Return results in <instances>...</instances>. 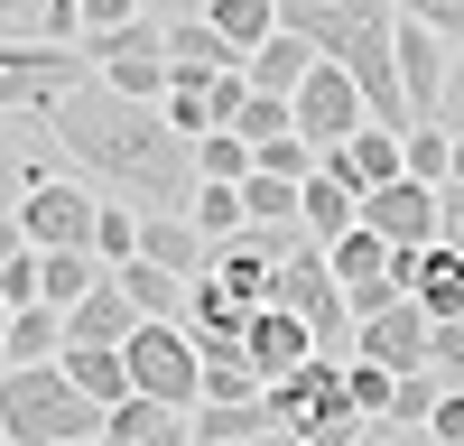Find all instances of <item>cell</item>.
Returning <instances> with one entry per match:
<instances>
[{
    "label": "cell",
    "mask_w": 464,
    "mask_h": 446,
    "mask_svg": "<svg viewBox=\"0 0 464 446\" xmlns=\"http://www.w3.org/2000/svg\"><path fill=\"white\" fill-rule=\"evenodd\" d=\"M47 140L84 186H111L149 214H186V196H196V140L168 121V102H130L102 74L47 102Z\"/></svg>",
    "instance_id": "cell-1"
},
{
    "label": "cell",
    "mask_w": 464,
    "mask_h": 446,
    "mask_svg": "<svg viewBox=\"0 0 464 446\" xmlns=\"http://www.w3.org/2000/svg\"><path fill=\"white\" fill-rule=\"evenodd\" d=\"M279 28H297L325 65H343L372 102V121L409 131V93H400V0H279Z\"/></svg>",
    "instance_id": "cell-2"
},
{
    "label": "cell",
    "mask_w": 464,
    "mask_h": 446,
    "mask_svg": "<svg viewBox=\"0 0 464 446\" xmlns=\"http://www.w3.org/2000/svg\"><path fill=\"white\" fill-rule=\"evenodd\" d=\"M111 409L65 382V363H10L0 372V437L10 446H65V437H102Z\"/></svg>",
    "instance_id": "cell-3"
},
{
    "label": "cell",
    "mask_w": 464,
    "mask_h": 446,
    "mask_svg": "<svg viewBox=\"0 0 464 446\" xmlns=\"http://www.w3.org/2000/svg\"><path fill=\"white\" fill-rule=\"evenodd\" d=\"M121 363H130V391L159 400V409H196L205 400V344L186 325H168V316H149L130 344H121Z\"/></svg>",
    "instance_id": "cell-4"
},
{
    "label": "cell",
    "mask_w": 464,
    "mask_h": 446,
    "mask_svg": "<svg viewBox=\"0 0 464 446\" xmlns=\"http://www.w3.org/2000/svg\"><path fill=\"white\" fill-rule=\"evenodd\" d=\"M93 84V56L84 47H56V37H0V112H37L47 121V102Z\"/></svg>",
    "instance_id": "cell-5"
},
{
    "label": "cell",
    "mask_w": 464,
    "mask_h": 446,
    "mask_svg": "<svg viewBox=\"0 0 464 446\" xmlns=\"http://www.w3.org/2000/svg\"><path fill=\"white\" fill-rule=\"evenodd\" d=\"M93 214H102V186H84L74 168H56V177H37L28 196H19V233H28V251H93Z\"/></svg>",
    "instance_id": "cell-6"
},
{
    "label": "cell",
    "mask_w": 464,
    "mask_h": 446,
    "mask_svg": "<svg viewBox=\"0 0 464 446\" xmlns=\"http://www.w3.org/2000/svg\"><path fill=\"white\" fill-rule=\"evenodd\" d=\"M343 372H353V363H306V372H288V382H269V428H279V437L353 428L362 409L343 400Z\"/></svg>",
    "instance_id": "cell-7"
},
{
    "label": "cell",
    "mask_w": 464,
    "mask_h": 446,
    "mask_svg": "<svg viewBox=\"0 0 464 446\" xmlns=\"http://www.w3.org/2000/svg\"><path fill=\"white\" fill-rule=\"evenodd\" d=\"M288 112H297V140L316 149V159H325V149H343V140H353V131L372 121L362 84H353L343 65H325V56H316V74H306V84L288 93Z\"/></svg>",
    "instance_id": "cell-8"
},
{
    "label": "cell",
    "mask_w": 464,
    "mask_h": 446,
    "mask_svg": "<svg viewBox=\"0 0 464 446\" xmlns=\"http://www.w3.org/2000/svg\"><path fill=\"white\" fill-rule=\"evenodd\" d=\"M362 233H381L391 251H428L437 242V186H418V177L372 186V196H362Z\"/></svg>",
    "instance_id": "cell-9"
},
{
    "label": "cell",
    "mask_w": 464,
    "mask_h": 446,
    "mask_svg": "<svg viewBox=\"0 0 464 446\" xmlns=\"http://www.w3.org/2000/svg\"><path fill=\"white\" fill-rule=\"evenodd\" d=\"M428 334H437V316L418 307V297H391L381 316H362V354H353V363H381V372H428Z\"/></svg>",
    "instance_id": "cell-10"
},
{
    "label": "cell",
    "mask_w": 464,
    "mask_h": 446,
    "mask_svg": "<svg viewBox=\"0 0 464 446\" xmlns=\"http://www.w3.org/2000/svg\"><path fill=\"white\" fill-rule=\"evenodd\" d=\"M391 279L418 297V307H428L437 325L446 316H464V251L455 242H428V251H391Z\"/></svg>",
    "instance_id": "cell-11"
},
{
    "label": "cell",
    "mask_w": 464,
    "mask_h": 446,
    "mask_svg": "<svg viewBox=\"0 0 464 446\" xmlns=\"http://www.w3.org/2000/svg\"><path fill=\"white\" fill-rule=\"evenodd\" d=\"M242 363L260 372V382H288V372H306V363H316V334H306L288 307H260V316L242 325Z\"/></svg>",
    "instance_id": "cell-12"
},
{
    "label": "cell",
    "mask_w": 464,
    "mask_h": 446,
    "mask_svg": "<svg viewBox=\"0 0 464 446\" xmlns=\"http://www.w3.org/2000/svg\"><path fill=\"white\" fill-rule=\"evenodd\" d=\"M56 168H65V159H56V140H47V121H37V112L0 131V223H10L19 196H28L37 177H56Z\"/></svg>",
    "instance_id": "cell-13"
},
{
    "label": "cell",
    "mask_w": 464,
    "mask_h": 446,
    "mask_svg": "<svg viewBox=\"0 0 464 446\" xmlns=\"http://www.w3.org/2000/svg\"><path fill=\"white\" fill-rule=\"evenodd\" d=\"M325 168L353 186V196H372V186H391V177H409V159H400V131L391 121H362L343 149H325Z\"/></svg>",
    "instance_id": "cell-14"
},
{
    "label": "cell",
    "mask_w": 464,
    "mask_h": 446,
    "mask_svg": "<svg viewBox=\"0 0 464 446\" xmlns=\"http://www.w3.org/2000/svg\"><path fill=\"white\" fill-rule=\"evenodd\" d=\"M260 307H242V297H232L214 270L196 279V288H186V334H196V344L205 354H232V344H242V325H251Z\"/></svg>",
    "instance_id": "cell-15"
},
{
    "label": "cell",
    "mask_w": 464,
    "mask_h": 446,
    "mask_svg": "<svg viewBox=\"0 0 464 446\" xmlns=\"http://www.w3.org/2000/svg\"><path fill=\"white\" fill-rule=\"evenodd\" d=\"M140 325H149V316L121 297V279H102L93 297H74V307H65V344H130Z\"/></svg>",
    "instance_id": "cell-16"
},
{
    "label": "cell",
    "mask_w": 464,
    "mask_h": 446,
    "mask_svg": "<svg viewBox=\"0 0 464 446\" xmlns=\"http://www.w3.org/2000/svg\"><path fill=\"white\" fill-rule=\"evenodd\" d=\"M140 260H159V270H177V279H205L214 242H205L186 214H140Z\"/></svg>",
    "instance_id": "cell-17"
},
{
    "label": "cell",
    "mask_w": 464,
    "mask_h": 446,
    "mask_svg": "<svg viewBox=\"0 0 464 446\" xmlns=\"http://www.w3.org/2000/svg\"><path fill=\"white\" fill-rule=\"evenodd\" d=\"M102 446H196V437H186V409H159V400L130 391V400L102 419Z\"/></svg>",
    "instance_id": "cell-18"
},
{
    "label": "cell",
    "mask_w": 464,
    "mask_h": 446,
    "mask_svg": "<svg viewBox=\"0 0 464 446\" xmlns=\"http://www.w3.org/2000/svg\"><path fill=\"white\" fill-rule=\"evenodd\" d=\"M186 437H196V446H242V437H269V391H260V400H196V409H186Z\"/></svg>",
    "instance_id": "cell-19"
},
{
    "label": "cell",
    "mask_w": 464,
    "mask_h": 446,
    "mask_svg": "<svg viewBox=\"0 0 464 446\" xmlns=\"http://www.w3.org/2000/svg\"><path fill=\"white\" fill-rule=\"evenodd\" d=\"M168 65H177V74H232V65H242V47H232V37L196 10V19H168Z\"/></svg>",
    "instance_id": "cell-20"
},
{
    "label": "cell",
    "mask_w": 464,
    "mask_h": 446,
    "mask_svg": "<svg viewBox=\"0 0 464 446\" xmlns=\"http://www.w3.org/2000/svg\"><path fill=\"white\" fill-rule=\"evenodd\" d=\"M297 223H306L316 242H334V233H353V223H362V196H353L334 168H316V177L297 186Z\"/></svg>",
    "instance_id": "cell-21"
},
{
    "label": "cell",
    "mask_w": 464,
    "mask_h": 446,
    "mask_svg": "<svg viewBox=\"0 0 464 446\" xmlns=\"http://www.w3.org/2000/svg\"><path fill=\"white\" fill-rule=\"evenodd\" d=\"M242 74H251L260 93H297L306 74H316V47H306L297 28H279V37H260V47L242 56Z\"/></svg>",
    "instance_id": "cell-22"
},
{
    "label": "cell",
    "mask_w": 464,
    "mask_h": 446,
    "mask_svg": "<svg viewBox=\"0 0 464 446\" xmlns=\"http://www.w3.org/2000/svg\"><path fill=\"white\" fill-rule=\"evenodd\" d=\"M56 363H65V382L84 391V400H102V409L130 400V363H121V344H65Z\"/></svg>",
    "instance_id": "cell-23"
},
{
    "label": "cell",
    "mask_w": 464,
    "mask_h": 446,
    "mask_svg": "<svg viewBox=\"0 0 464 446\" xmlns=\"http://www.w3.org/2000/svg\"><path fill=\"white\" fill-rule=\"evenodd\" d=\"M111 279H121V297H130L140 316H168V325H186V288H196V279L159 270V260H121V270H111Z\"/></svg>",
    "instance_id": "cell-24"
},
{
    "label": "cell",
    "mask_w": 464,
    "mask_h": 446,
    "mask_svg": "<svg viewBox=\"0 0 464 446\" xmlns=\"http://www.w3.org/2000/svg\"><path fill=\"white\" fill-rule=\"evenodd\" d=\"M111 270L93 251H37V297H47V307H74V297H93Z\"/></svg>",
    "instance_id": "cell-25"
},
{
    "label": "cell",
    "mask_w": 464,
    "mask_h": 446,
    "mask_svg": "<svg viewBox=\"0 0 464 446\" xmlns=\"http://www.w3.org/2000/svg\"><path fill=\"white\" fill-rule=\"evenodd\" d=\"M56 354H65V307L37 297V307L10 316V354H0V372H10V363H56Z\"/></svg>",
    "instance_id": "cell-26"
},
{
    "label": "cell",
    "mask_w": 464,
    "mask_h": 446,
    "mask_svg": "<svg viewBox=\"0 0 464 446\" xmlns=\"http://www.w3.org/2000/svg\"><path fill=\"white\" fill-rule=\"evenodd\" d=\"M325 270H334V288L391 279V242H381V233H362V223H353V233H334V242H325Z\"/></svg>",
    "instance_id": "cell-27"
},
{
    "label": "cell",
    "mask_w": 464,
    "mask_h": 446,
    "mask_svg": "<svg viewBox=\"0 0 464 446\" xmlns=\"http://www.w3.org/2000/svg\"><path fill=\"white\" fill-rule=\"evenodd\" d=\"M400 159H409L418 186H455V131L446 121H409L400 131Z\"/></svg>",
    "instance_id": "cell-28"
},
{
    "label": "cell",
    "mask_w": 464,
    "mask_h": 446,
    "mask_svg": "<svg viewBox=\"0 0 464 446\" xmlns=\"http://www.w3.org/2000/svg\"><path fill=\"white\" fill-rule=\"evenodd\" d=\"M260 159H251V140L242 131H205L196 140V186H242Z\"/></svg>",
    "instance_id": "cell-29"
},
{
    "label": "cell",
    "mask_w": 464,
    "mask_h": 446,
    "mask_svg": "<svg viewBox=\"0 0 464 446\" xmlns=\"http://www.w3.org/2000/svg\"><path fill=\"white\" fill-rule=\"evenodd\" d=\"M205 19H214V28L232 37V47L251 56L260 37H279V0H205Z\"/></svg>",
    "instance_id": "cell-30"
},
{
    "label": "cell",
    "mask_w": 464,
    "mask_h": 446,
    "mask_svg": "<svg viewBox=\"0 0 464 446\" xmlns=\"http://www.w3.org/2000/svg\"><path fill=\"white\" fill-rule=\"evenodd\" d=\"M186 223H196L205 242H232V233H251V223H242V186H196V196H186Z\"/></svg>",
    "instance_id": "cell-31"
},
{
    "label": "cell",
    "mask_w": 464,
    "mask_h": 446,
    "mask_svg": "<svg viewBox=\"0 0 464 446\" xmlns=\"http://www.w3.org/2000/svg\"><path fill=\"white\" fill-rule=\"evenodd\" d=\"M93 260H102V270L140 260V214H130L121 196H102V214H93Z\"/></svg>",
    "instance_id": "cell-32"
},
{
    "label": "cell",
    "mask_w": 464,
    "mask_h": 446,
    "mask_svg": "<svg viewBox=\"0 0 464 446\" xmlns=\"http://www.w3.org/2000/svg\"><path fill=\"white\" fill-rule=\"evenodd\" d=\"M242 223H297V186L288 177H242Z\"/></svg>",
    "instance_id": "cell-33"
},
{
    "label": "cell",
    "mask_w": 464,
    "mask_h": 446,
    "mask_svg": "<svg viewBox=\"0 0 464 446\" xmlns=\"http://www.w3.org/2000/svg\"><path fill=\"white\" fill-rule=\"evenodd\" d=\"M232 131L260 149V140H288V131H297V112H288V93H260V84H251V102H242V121H232Z\"/></svg>",
    "instance_id": "cell-34"
},
{
    "label": "cell",
    "mask_w": 464,
    "mask_h": 446,
    "mask_svg": "<svg viewBox=\"0 0 464 446\" xmlns=\"http://www.w3.org/2000/svg\"><path fill=\"white\" fill-rule=\"evenodd\" d=\"M260 391H269V382L242 363V344H232V354H205V400H260Z\"/></svg>",
    "instance_id": "cell-35"
},
{
    "label": "cell",
    "mask_w": 464,
    "mask_h": 446,
    "mask_svg": "<svg viewBox=\"0 0 464 446\" xmlns=\"http://www.w3.org/2000/svg\"><path fill=\"white\" fill-rule=\"evenodd\" d=\"M343 400H353L362 419H391V400H400V372H381V363H353V372H343Z\"/></svg>",
    "instance_id": "cell-36"
},
{
    "label": "cell",
    "mask_w": 464,
    "mask_h": 446,
    "mask_svg": "<svg viewBox=\"0 0 464 446\" xmlns=\"http://www.w3.org/2000/svg\"><path fill=\"white\" fill-rule=\"evenodd\" d=\"M446 400V382H437V372H400V400H391V419L400 428H428V409Z\"/></svg>",
    "instance_id": "cell-37"
},
{
    "label": "cell",
    "mask_w": 464,
    "mask_h": 446,
    "mask_svg": "<svg viewBox=\"0 0 464 446\" xmlns=\"http://www.w3.org/2000/svg\"><path fill=\"white\" fill-rule=\"evenodd\" d=\"M428 372H437L446 391H464V316H446V325L428 334Z\"/></svg>",
    "instance_id": "cell-38"
},
{
    "label": "cell",
    "mask_w": 464,
    "mask_h": 446,
    "mask_svg": "<svg viewBox=\"0 0 464 446\" xmlns=\"http://www.w3.org/2000/svg\"><path fill=\"white\" fill-rule=\"evenodd\" d=\"M242 102H251V74H242V65H232V74H205V112H214V131L242 121Z\"/></svg>",
    "instance_id": "cell-39"
},
{
    "label": "cell",
    "mask_w": 464,
    "mask_h": 446,
    "mask_svg": "<svg viewBox=\"0 0 464 446\" xmlns=\"http://www.w3.org/2000/svg\"><path fill=\"white\" fill-rule=\"evenodd\" d=\"M74 19H84V37H111V28H130V19H149L140 0H74ZM74 37V47H84Z\"/></svg>",
    "instance_id": "cell-40"
},
{
    "label": "cell",
    "mask_w": 464,
    "mask_h": 446,
    "mask_svg": "<svg viewBox=\"0 0 464 446\" xmlns=\"http://www.w3.org/2000/svg\"><path fill=\"white\" fill-rule=\"evenodd\" d=\"M400 19H418V28H437L446 47H464V0H400Z\"/></svg>",
    "instance_id": "cell-41"
},
{
    "label": "cell",
    "mask_w": 464,
    "mask_h": 446,
    "mask_svg": "<svg viewBox=\"0 0 464 446\" xmlns=\"http://www.w3.org/2000/svg\"><path fill=\"white\" fill-rule=\"evenodd\" d=\"M0 297H10V307H37V251H19L10 270H0Z\"/></svg>",
    "instance_id": "cell-42"
},
{
    "label": "cell",
    "mask_w": 464,
    "mask_h": 446,
    "mask_svg": "<svg viewBox=\"0 0 464 446\" xmlns=\"http://www.w3.org/2000/svg\"><path fill=\"white\" fill-rule=\"evenodd\" d=\"M428 437H437V446H464V391H446V400L428 409Z\"/></svg>",
    "instance_id": "cell-43"
},
{
    "label": "cell",
    "mask_w": 464,
    "mask_h": 446,
    "mask_svg": "<svg viewBox=\"0 0 464 446\" xmlns=\"http://www.w3.org/2000/svg\"><path fill=\"white\" fill-rule=\"evenodd\" d=\"M47 28V0H0V37H37Z\"/></svg>",
    "instance_id": "cell-44"
},
{
    "label": "cell",
    "mask_w": 464,
    "mask_h": 446,
    "mask_svg": "<svg viewBox=\"0 0 464 446\" xmlns=\"http://www.w3.org/2000/svg\"><path fill=\"white\" fill-rule=\"evenodd\" d=\"M353 446H437V437H428V428H400V419H372Z\"/></svg>",
    "instance_id": "cell-45"
},
{
    "label": "cell",
    "mask_w": 464,
    "mask_h": 446,
    "mask_svg": "<svg viewBox=\"0 0 464 446\" xmlns=\"http://www.w3.org/2000/svg\"><path fill=\"white\" fill-rule=\"evenodd\" d=\"M437 121L464 131V47H455V74H446V102H437Z\"/></svg>",
    "instance_id": "cell-46"
},
{
    "label": "cell",
    "mask_w": 464,
    "mask_h": 446,
    "mask_svg": "<svg viewBox=\"0 0 464 446\" xmlns=\"http://www.w3.org/2000/svg\"><path fill=\"white\" fill-rule=\"evenodd\" d=\"M140 10H149V19H196L205 0H140Z\"/></svg>",
    "instance_id": "cell-47"
},
{
    "label": "cell",
    "mask_w": 464,
    "mask_h": 446,
    "mask_svg": "<svg viewBox=\"0 0 464 446\" xmlns=\"http://www.w3.org/2000/svg\"><path fill=\"white\" fill-rule=\"evenodd\" d=\"M19 251H28V233H19V223H0V270H10Z\"/></svg>",
    "instance_id": "cell-48"
},
{
    "label": "cell",
    "mask_w": 464,
    "mask_h": 446,
    "mask_svg": "<svg viewBox=\"0 0 464 446\" xmlns=\"http://www.w3.org/2000/svg\"><path fill=\"white\" fill-rule=\"evenodd\" d=\"M10 316H19V307H10V297H0V354H10Z\"/></svg>",
    "instance_id": "cell-49"
},
{
    "label": "cell",
    "mask_w": 464,
    "mask_h": 446,
    "mask_svg": "<svg viewBox=\"0 0 464 446\" xmlns=\"http://www.w3.org/2000/svg\"><path fill=\"white\" fill-rule=\"evenodd\" d=\"M242 446H297V437H279V428H269V437H242Z\"/></svg>",
    "instance_id": "cell-50"
},
{
    "label": "cell",
    "mask_w": 464,
    "mask_h": 446,
    "mask_svg": "<svg viewBox=\"0 0 464 446\" xmlns=\"http://www.w3.org/2000/svg\"><path fill=\"white\" fill-rule=\"evenodd\" d=\"M10 121H28V112H0V131H10Z\"/></svg>",
    "instance_id": "cell-51"
},
{
    "label": "cell",
    "mask_w": 464,
    "mask_h": 446,
    "mask_svg": "<svg viewBox=\"0 0 464 446\" xmlns=\"http://www.w3.org/2000/svg\"><path fill=\"white\" fill-rule=\"evenodd\" d=\"M65 446H102V437H65Z\"/></svg>",
    "instance_id": "cell-52"
},
{
    "label": "cell",
    "mask_w": 464,
    "mask_h": 446,
    "mask_svg": "<svg viewBox=\"0 0 464 446\" xmlns=\"http://www.w3.org/2000/svg\"><path fill=\"white\" fill-rule=\"evenodd\" d=\"M0 446H10V437H0Z\"/></svg>",
    "instance_id": "cell-53"
},
{
    "label": "cell",
    "mask_w": 464,
    "mask_h": 446,
    "mask_svg": "<svg viewBox=\"0 0 464 446\" xmlns=\"http://www.w3.org/2000/svg\"><path fill=\"white\" fill-rule=\"evenodd\" d=\"M65 10H74V0H65Z\"/></svg>",
    "instance_id": "cell-54"
}]
</instances>
